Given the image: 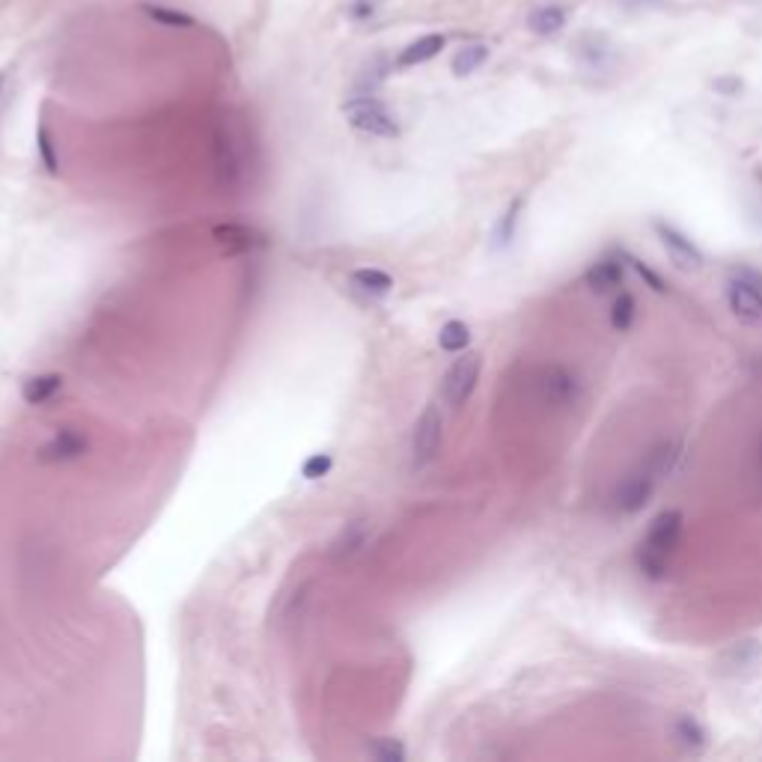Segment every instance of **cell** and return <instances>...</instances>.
<instances>
[{
	"label": "cell",
	"mask_w": 762,
	"mask_h": 762,
	"mask_svg": "<svg viewBox=\"0 0 762 762\" xmlns=\"http://www.w3.org/2000/svg\"><path fill=\"white\" fill-rule=\"evenodd\" d=\"M367 536H370V524H367V518H355V521H349V524L337 533V539L331 542V554H334V560L352 557L358 548H364Z\"/></svg>",
	"instance_id": "7c38bea8"
},
{
	"label": "cell",
	"mask_w": 762,
	"mask_h": 762,
	"mask_svg": "<svg viewBox=\"0 0 762 762\" xmlns=\"http://www.w3.org/2000/svg\"><path fill=\"white\" fill-rule=\"evenodd\" d=\"M343 117L349 120V126L373 134V137H396L399 123L396 117L387 111V105L379 102L376 96H355L343 105Z\"/></svg>",
	"instance_id": "3957f363"
},
{
	"label": "cell",
	"mask_w": 762,
	"mask_h": 762,
	"mask_svg": "<svg viewBox=\"0 0 762 762\" xmlns=\"http://www.w3.org/2000/svg\"><path fill=\"white\" fill-rule=\"evenodd\" d=\"M63 387V376H57V373H48V376H33V379L24 381V387H21V399L27 402V405H45L57 390Z\"/></svg>",
	"instance_id": "5bb4252c"
},
{
	"label": "cell",
	"mask_w": 762,
	"mask_h": 762,
	"mask_svg": "<svg viewBox=\"0 0 762 762\" xmlns=\"http://www.w3.org/2000/svg\"><path fill=\"white\" fill-rule=\"evenodd\" d=\"M635 316H637V301L632 292H620L617 295V301H614V307H611V325H614V331H629L632 325H635Z\"/></svg>",
	"instance_id": "44dd1931"
},
{
	"label": "cell",
	"mask_w": 762,
	"mask_h": 762,
	"mask_svg": "<svg viewBox=\"0 0 762 762\" xmlns=\"http://www.w3.org/2000/svg\"><path fill=\"white\" fill-rule=\"evenodd\" d=\"M349 283L358 292L370 295V298H381V295H387L393 289V277L387 271H381V268H355L349 274Z\"/></svg>",
	"instance_id": "4fadbf2b"
},
{
	"label": "cell",
	"mask_w": 762,
	"mask_h": 762,
	"mask_svg": "<svg viewBox=\"0 0 762 762\" xmlns=\"http://www.w3.org/2000/svg\"><path fill=\"white\" fill-rule=\"evenodd\" d=\"M3 87H6V72H0V96H3Z\"/></svg>",
	"instance_id": "83f0119b"
},
{
	"label": "cell",
	"mask_w": 762,
	"mask_h": 762,
	"mask_svg": "<svg viewBox=\"0 0 762 762\" xmlns=\"http://www.w3.org/2000/svg\"><path fill=\"white\" fill-rule=\"evenodd\" d=\"M629 9H637V6H646V3H652V0H623Z\"/></svg>",
	"instance_id": "4316f807"
},
{
	"label": "cell",
	"mask_w": 762,
	"mask_h": 762,
	"mask_svg": "<svg viewBox=\"0 0 762 762\" xmlns=\"http://www.w3.org/2000/svg\"><path fill=\"white\" fill-rule=\"evenodd\" d=\"M444 441V417L438 405H426L411 438V453H414V468H423L426 462L435 459L438 447Z\"/></svg>",
	"instance_id": "5b68a950"
},
{
	"label": "cell",
	"mask_w": 762,
	"mask_h": 762,
	"mask_svg": "<svg viewBox=\"0 0 762 762\" xmlns=\"http://www.w3.org/2000/svg\"><path fill=\"white\" fill-rule=\"evenodd\" d=\"M626 280V262L620 256H605L599 259L596 265L587 268L584 274V283L596 292V295H608L614 289H620Z\"/></svg>",
	"instance_id": "9c48e42d"
},
{
	"label": "cell",
	"mask_w": 762,
	"mask_h": 762,
	"mask_svg": "<svg viewBox=\"0 0 762 762\" xmlns=\"http://www.w3.org/2000/svg\"><path fill=\"white\" fill-rule=\"evenodd\" d=\"M480 373H483V355L465 352L462 358H456V364L444 376V399H447V405L462 408L471 399V393L477 390Z\"/></svg>",
	"instance_id": "277c9868"
},
{
	"label": "cell",
	"mask_w": 762,
	"mask_h": 762,
	"mask_svg": "<svg viewBox=\"0 0 762 762\" xmlns=\"http://www.w3.org/2000/svg\"><path fill=\"white\" fill-rule=\"evenodd\" d=\"M727 301L730 310L748 322V325H762V274L754 268H736L733 277L727 280Z\"/></svg>",
	"instance_id": "7a4b0ae2"
},
{
	"label": "cell",
	"mask_w": 762,
	"mask_h": 762,
	"mask_svg": "<svg viewBox=\"0 0 762 762\" xmlns=\"http://www.w3.org/2000/svg\"><path fill=\"white\" fill-rule=\"evenodd\" d=\"M87 450H90L87 435H81L78 429H60L48 444H42L39 459L42 462H72V459H81Z\"/></svg>",
	"instance_id": "ba28073f"
},
{
	"label": "cell",
	"mask_w": 762,
	"mask_h": 762,
	"mask_svg": "<svg viewBox=\"0 0 762 762\" xmlns=\"http://www.w3.org/2000/svg\"><path fill=\"white\" fill-rule=\"evenodd\" d=\"M575 390H578V384H575V376H569L566 370H560V367H551V370L545 373V396H548L551 402H560V405H566L569 399H575Z\"/></svg>",
	"instance_id": "e0dca14e"
},
{
	"label": "cell",
	"mask_w": 762,
	"mask_h": 762,
	"mask_svg": "<svg viewBox=\"0 0 762 762\" xmlns=\"http://www.w3.org/2000/svg\"><path fill=\"white\" fill-rule=\"evenodd\" d=\"M370 757L379 762H402L405 760V748H402V742L399 739H376L370 748Z\"/></svg>",
	"instance_id": "603a6c76"
},
{
	"label": "cell",
	"mask_w": 762,
	"mask_h": 762,
	"mask_svg": "<svg viewBox=\"0 0 762 762\" xmlns=\"http://www.w3.org/2000/svg\"><path fill=\"white\" fill-rule=\"evenodd\" d=\"M36 149H39V158H42L45 170H48L51 176H57V173H60V158H57V149H54L51 131H48L45 123H42L39 131H36Z\"/></svg>",
	"instance_id": "7402d4cb"
},
{
	"label": "cell",
	"mask_w": 762,
	"mask_h": 762,
	"mask_svg": "<svg viewBox=\"0 0 762 762\" xmlns=\"http://www.w3.org/2000/svg\"><path fill=\"white\" fill-rule=\"evenodd\" d=\"M215 242L227 248V254H242V251H251V248H259L265 245V239L251 230V227H239V224H227V227H215Z\"/></svg>",
	"instance_id": "8fae6325"
},
{
	"label": "cell",
	"mask_w": 762,
	"mask_h": 762,
	"mask_svg": "<svg viewBox=\"0 0 762 762\" xmlns=\"http://www.w3.org/2000/svg\"><path fill=\"white\" fill-rule=\"evenodd\" d=\"M489 60V48L483 45V42H474V45H465L456 57H453V75L456 78H468V75H474L483 63Z\"/></svg>",
	"instance_id": "ac0fdd59"
},
{
	"label": "cell",
	"mask_w": 762,
	"mask_h": 762,
	"mask_svg": "<svg viewBox=\"0 0 762 762\" xmlns=\"http://www.w3.org/2000/svg\"><path fill=\"white\" fill-rule=\"evenodd\" d=\"M682 524H685V515L679 509H664L652 518L637 554V566L646 578L661 581L667 575L670 557L682 539Z\"/></svg>",
	"instance_id": "6da1fadb"
},
{
	"label": "cell",
	"mask_w": 762,
	"mask_h": 762,
	"mask_svg": "<svg viewBox=\"0 0 762 762\" xmlns=\"http://www.w3.org/2000/svg\"><path fill=\"white\" fill-rule=\"evenodd\" d=\"M655 233H658L661 245L667 248L670 259L676 262V268H682V271H700V268H703L706 256H703V251H700L685 233H679V230L670 227V224H655Z\"/></svg>",
	"instance_id": "52a82bcc"
},
{
	"label": "cell",
	"mask_w": 762,
	"mask_h": 762,
	"mask_svg": "<svg viewBox=\"0 0 762 762\" xmlns=\"http://www.w3.org/2000/svg\"><path fill=\"white\" fill-rule=\"evenodd\" d=\"M140 12H146V18L164 24V27H194L197 18L185 9H176V6H164V3H140Z\"/></svg>",
	"instance_id": "9a60e30c"
},
{
	"label": "cell",
	"mask_w": 762,
	"mask_h": 762,
	"mask_svg": "<svg viewBox=\"0 0 762 762\" xmlns=\"http://www.w3.org/2000/svg\"><path fill=\"white\" fill-rule=\"evenodd\" d=\"M438 346H441L444 352H450V355L465 352V349L471 346V328H468L465 322H459V319L447 322V325L441 328V334H438Z\"/></svg>",
	"instance_id": "ffe728a7"
},
{
	"label": "cell",
	"mask_w": 762,
	"mask_h": 762,
	"mask_svg": "<svg viewBox=\"0 0 762 762\" xmlns=\"http://www.w3.org/2000/svg\"><path fill=\"white\" fill-rule=\"evenodd\" d=\"M527 24H530V30L539 33V36H554V33L566 24V12H563L560 6H539V9L530 12Z\"/></svg>",
	"instance_id": "d6986e66"
},
{
	"label": "cell",
	"mask_w": 762,
	"mask_h": 762,
	"mask_svg": "<svg viewBox=\"0 0 762 762\" xmlns=\"http://www.w3.org/2000/svg\"><path fill=\"white\" fill-rule=\"evenodd\" d=\"M658 471H664V453L655 456L652 468L635 471V474H629L620 483V489H617V507L623 509V512H640V509L646 507L649 498H652V489H655V480H658L655 474Z\"/></svg>",
	"instance_id": "8992f818"
},
{
	"label": "cell",
	"mask_w": 762,
	"mask_h": 762,
	"mask_svg": "<svg viewBox=\"0 0 762 762\" xmlns=\"http://www.w3.org/2000/svg\"><path fill=\"white\" fill-rule=\"evenodd\" d=\"M629 262L635 265V271L655 289V292H667V286H664V280H661V274H655L646 262H640V259H635V256H629Z\"/></svg>",
	"instance_id": "484cf974"
},
{
	"label": "cell",
	"mask_w": 762,
	"mask_h": 762,
	"mask_svg": "<svg viewBox=\"0 0 762 762\" xmlns=\"http://www.w3.org/2000/svg\"><path fill=\"white\" fill-rule=\"evenodd\" d=\"M331 468H334L331 453H316V456H310V459L304 462L301 474H304V480H322V477H328Z\"/></svg>",
	"instance_id": "cb8c5ba5"
},
{
	"label": "cell",
	"mask_w": 762,
	"mask_h": 762,
	"mask_svg": "<svg viewBox=\"0 0 762 762\" xmlns=\"http://www.w3.org/2000/svg\"><path fill=\"white\" fill-rule=\"evenodd\" d=\"M518 209H521V203L515 200V203L507 209V215L501 218V224H498V242H501V245H509V242H512L515 221H518Z\"/></svg>",
	"instance_id": "d4e9b609"
},
{
	"label": "cell",
	"mask_w": 762,
	"mask_h": 762,
	"mask_svg": "<svg viewBox=\"0 0 762 762\" xmlns=\"http://www.w3.org/2000/svg\"><path fill=\"white\" fill-rule=\"evenodd\" d=\"M673 739L685 748V751H703L706 748V730L697 718L691 715H682L676 718L673 724Z\"/></svg>",
	"instance_id": "2e32d148"
},
{
	"label": "cell",
	"mask_w": 762,
	"mask_h": 762,
	"mask_svg": "<svg viewBox=\"0 0 762 762\" xmlns=\"http://www.w3.org/2000/svg\"><path fill=\"white\" fill-rule=\"evenodd\" d=\"M444 45H447V36H444V33H426V36L414 39V42H411V45H408V48L396 57V66H399V69L420 66V63H426V60L438 57Z\"/></svg>",
	"instance_id": "30bf717a"
}]
</instances>
